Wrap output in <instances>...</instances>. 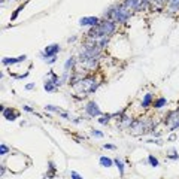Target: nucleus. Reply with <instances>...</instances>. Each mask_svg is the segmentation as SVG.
I'll return each mask as SVG.
<instances>
[{
  "mask_svg": "<svg viewBox=\"0 0 179 179\" xmlns=\"http://www.w3.org/2000/svg\"><path fill=\"white\" fill-rule=\"evenodd\" d=\"M105 149H110V151H113V149H117V148H115V145H110V143H106L105 146H103Z\"/></svg>",
  "mask_w": 179,
  "mask_h": 179,
  "instance_id": "24",
  "label": "nucleus"
},
{
  "mask_svg": "<svg viewBox=\"0 0 179 179\" xmlns=\"http://www.w3.org/2000/svg\"><path fill=\"white\" fill-rule=\"evenodd\" d=\"M85 110H87V113L90 115V117H101V115H103V113H101V110L99 109L96 101H88Z\"/></svg>",
  "mask_w": 179,
  "mask_h": 179,
  "instance_id": "6",
  "label": "nucleus"
},
{
  "mask_svg": "<svg viewBox=\"0 0 179 179\" xmlns=\"http://www.w3.org/2000/svg\"><path fill=\"white\" fill-rule=\"evenodd\" d=\"M115 29H117L115 21H112V20H103L99 25H96V27L90 31V37H91V39H96V37H100V36L109 37L115 31Z\"/></svg>",
  "mask_w": 179,
  "mask_h": 179,
  "instance_id": "1",
  "label": "nucleus"
},
{
  "mask_svg": "<svg viewBox=\"0 0 179 179\" xmlns=\"http://www.w3.org/2000/svg\"><path fill=\"white\" fill-rule=\"evenodd\" d=\"M24 60H25V55H21L20 58H3L2 63H3L5 66H9V64H17V63L24 61Z\"/></svg>",
  "mask_w": 179,
  "mask_h": 179,
  "instance_id": "10",
  "label": "nucleus"
},
{
  "mask_svg": "<svg viewBox=\"0 0 179 179\" xmlns=\"http://www.w3.org/2000/svg\"><path fill=\"white\" fill-rule=\"evenodd\" d=\"M113 164L118 167V170H120V175L122 176V175H124V163H122L121 160H118V158H115V160H113Z\"/></svg>",
  "mask_w": 179,
  "mask_h": 179,
  "instance_id": "16",
  "label": "nucleus"
},
{
  "mask_svg": "<svg viewBox=\"0 0 179 179\" xmlns=\"http://www.w3.org/2000/svg\"><path fill=\"white\" fill-rule=\"evenodd\" d=\"M34 88V84H29V85H25V90H29V91H30V90H33Z\"/></svg>",
  "mask_w": 179,
  "mask_h": 179,
  "instance_id": "26",
  "label": "nucleus"
},
{
  "mask_svg": "<svg viewBox=\"0 0 179 179\" xmlns=\"http://www.w3.org/2000/svg\"><path fill=\"white\" fill-rule=\"evenodd\" d=\"M75 61H76V58H75V57H70V58H69V60L64 63V72H69L70 69H73Z\"/></svg>",
  "mask_w": 179,
  "mask_h": 179,
  "instance_id": "13",
  "label": "nucleus"
},
{
  "mask_svg": "<svg viewBox=\"0 0 179 179\" xmlns=\"http://www.w3.org/2000/svg\"><path fill=\"white\" fill-rule=\"evenodd\" d=\"M106 15H109V18L112 21H121V22H124L127 18H130L131 12L127 10V8L124 5H121V6H112L110 9H108Z\"/></svg>",
  "mask_w": 179,
  "mask_h": 179,
  "instance_id": "2",
  "label": "nucleus"
},
{
  "mask_svg": "<svg viewBox=\"0 0 179 179\" xmlns=\"http://www.w3.org/2000/svg\"><path fill=\"white\" fill-rule=\"evenodd\" d=\"M112 118V115L110 113H103L101 117H99V122L101 124V125H106L108 122H109V120Z\"/></svg>",
  "mask_w": 179,
  "mask_h": 179,
  "instance_id": "12",
  "label": "nucleus"
},
{
  "mask_svg": "<svg viewBox=\"0 0 179 179\" xmlns=\"http://www.w3.org/2000/svg\"><path fill=\"white\" fill-rule=\"evenodd\" d=\"M21 10H22V6H21V8H18V9H17V10L14 12V14H12V18H10V20H12V21H14V20H17V15L20 14Z\"/></svg>",
  "mask_w": 179,
  "mask_h": 179,
  "instance_id": "21",
  "label": "nucleus"
},
{
  "mask_svg": "<svg viewBox=\"0 0 179 179\" xmlns=\"http://www.w3.org/2000/svg\"><path fill=\"white\" fill-rule=\"evenodd\" d=\"M55 88H57V85L52 82V81H46L45 82V90L48 93H52V91H55Z\"/></svg>",
  "mask_w": 179,
  "mask_h": 179,
  "instance_id": "14",
  "label": "nucleus"
},
{
  "mask_svg": "<svg viewBox=\"0 0 179 179\" xmlns=\"http://www.w3.org/2000/svg\"><path fill=\"white\" fill-rule=\"evenodd\" d=\"M70 176H72V179H84L81 175H78L76 172H72V173H70Z\"/></svg>",
  "mask_w": 179,
  "mask_h": 179,
  "instance_id": "22",
  "label": "nucleus"
},
{
  "mask_svg": "<svg viewBox=\"0 0 179 179\" xmlns=\"http://www.w3.org/2000/svg\"><path fill=\"white\" fill-rule=\"evenodd\" d=\"M166 124H167L169 129H172V130L179 129V110L169 112L167 118H166Z\"/></svg>",
  "mask_w": 179,
  "mask_h": 179,
  "instance_id": "3",
  "label": "nucleus"
},
{
  "mask_svg": "<svg viewBox=\"0 0 179 179\" xmlns=\"http://www.w3.org/2000/svg\"><path fill=\"white\" fill-rule=\"evenodd\" d=\"M149 105H152V96H151V94L148 93V94H146V96L143 97V101H142V106H143V108H148Z\"/></svg>",
  "mask_w": 179,
  "mask_h": 179,
  "instance_id": "17",
  "label": "nucleus"
},
{
  "mask_svg": "<svg viewBox=\"0 0 179 179\" xmlns=\"http://www.w3.org/2000/svg\"><path fill=\"white\" fill-rule=\"evenodd\" d=\"M146 3H148V0H124V6L131 10L142 9L146 6Z\"/></svg>",
  "mask_w": 179,
  "mask_h": 179,
  "instance_id": "4",
  "label": "nucleus"
},
{
  "mask_svg": "<svg viewBox=\"0 0 179 179\" xmlns=\"http://www.w3.org/2000/svg\"><path fill=\"white\" fill-rule=\"evenodd\" d=\"M55 60H57V55H55V57L48 58V60H46V63H48V64H52V63H55Z\"/></svg>",
  "mask_w": 179,
  "mask_h": 179,
  "instance_id": "25",
  "label": "nucleus"
},
{
  "mask_svg": "<svg viewBox=\"0 0 179 179\" xmlns=\"http://www.w3.org/2000/svg\"><path fill=\"white\" fill-rule=\"evenodd\" d=\"M148 130H149V127L145 125L143 121H134V122L131 124V131H133V134H143V133L148 131Z\"/></svg>",
  "mask_w": 179,
  "mask_h": 179,
  "instance_id": "7",
  "label": "nucleus"
},
{
  "mask_svg": "<svg viewBox=\"0 0 179 179\" xmlns=\"http://www.w3.org/2000/svg\"><path fill=\"white\" fill-rule=\"evenodd\" d=\"M18 115H20V113H17L14 109H10V108H6V109L3 110V117H5L8 121H15V120L18 118Z\"/></svg>",
  "mask_w": 179,
  "mask_h": 179,
  "instance_id": "9",
  "label": "nucleus"
},
{
  "mask_svg": "<svg viewBox=\"0 0 179 179\" xmlns=\"http://www.w3.org/2000/svg\"><path fill=\"white\" fill-rule=\"evenodd\" d=\"M81 25H90V27H96V25L100 24V20L97 17H85L79 21Z\"/></svg>",
  "mask_w": 179,
  "mask_h": 179,
  "instance_id": "8",
  "label": "nucleus"
},
{
  "mask_svg": "<svg viewBox=\"0 0 179 179\" xmlns=\"http://www.w3.org/2000/svg\"><path fill=\"white\" fill-rule=\"evenodd\" d=\"M93 136H97V137H103V133L99 131V130H93Z\"/></svg>",
  "mask_w": 179,
  "mask_h": 179,
  "instance_id": "23",
  "label": "nucleus"
},
{
  "mask_svg": "<svg viewBox=\"0 0 179 179\" xmlns=\"http://www.w3.org/2000/svg\"><path fill=\"white\" fill-rule=\"evenodd\" d=\"M58 51H60V46H58L57 43H51V45H48V46H46V49L41 54V57H42V58H45V60H48L49 57H55Z\"/></svg>",
  "mask_w": 179,
  "mask_h": 179,
  "instance_id": "5",
  "label": "nucleus"
},
{
  "mask_svg": "<svg viewBox=\"0 0 179 179\" xmlns=\"http://www.w3.org/2000/svg\"><path fill=\"white\" fill-rule=\"evenodd\" d=\"M166 103H167V100H166L164 97H161V99H158V100H155L154 103V108H157V109H160V108H163V106H166Z\"/></svg>",
  "mask_w": 179,
  "mask_h": 179,
  "instance_id": "15",
  "label": "nucleus"
},
{
  "mask_svg": "<svg viewBox=\"0 0 179 179\" xmlns=\"http://www.w3.org/2000/svg\"><path fill=\"white\" fill-rule=\"evenodd\" d=\"M24 110H25V112H34V110H33L30 106H24Z\"/></svg>",
  "mask_w": 179,
  "mask_h": 179,
  "instance_id": "27",
  "label": "nucleus"
},
{
  "mask_svg": "<svg viewBox=\"0 0 179 179\" xmlns=\"http://www.w3.org/2000/svg\"><path fill=\"white\" fill-rule=\"evenodd\" d=\"M100 164L105 167H110V166H113V160H110L109 157H100Z\"/></svg>",
  "mask_w": 179,
  "mask_h": 179,
  "instance_id": "11",
  "label": "nucleus"
},
{
  "mask_svg": "<svg viewBox=\"0 0 179 179\" xmlns=\"http://www.w3.org/2000/svg\"><path fill=\"white\" fill-rule=\"evenodd\" d=\"M8 152H9V148H8L6 145H2V146H0V154H2V155L8 154Z\"/></svg>",
  "mask_w": 179,
  "mask_h": 179,
  "instance_id": "20",
  "label": "nucleus"
},
{
  "mask_svg": "<svg viewBox=\"0 0 179 179\" xmlns=\"http://www.w3.org/2000/svg\"><path fill=\"white\" fill-rule=\"evenodd\" d=\"M169 9L170 10H178L179 9V0H169Z\"/></svg>",
  "mask_w": 179,
  "mask_h": 179,
  "instance_id": "18",
  "label": "nucleus"
},
{
  "mask_svg": "<svg viewBox=\"0 0 179 179\" xmlns=\"http://www.w3.org/2000/svg\"><path fill=\"white\" fill-rule=\"evenodd\" d=\"M148 161L151 163V166H154V167H157V166H158V160H157L154 155H149V157H148Z\"/></svg>",
  "mask_w": 179,
  "mask_h": 179,
  "instance_id": "19",
  "label": "nucleus"
}]
</instances>
